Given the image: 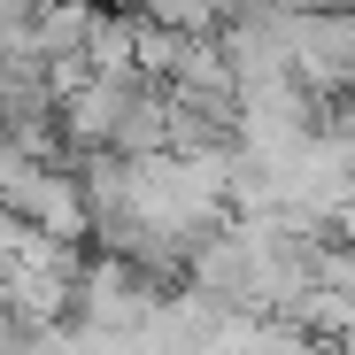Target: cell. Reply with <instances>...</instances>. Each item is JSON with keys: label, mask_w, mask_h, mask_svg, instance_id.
Here are the masks:
<instances>
[{"label": "cell", "mask_w": 355, "mask_h": 355, "mask_svg": "<svg viewBox=\"0 0 355 355\" xmlns=\"http://www.w3.org/2000/svg\"><path fill=\"white\" fill-rule=\"evenodd\" d=\"M201 8H209L216 24H232V16H240V0H201Z\"/></svg>", "instance_id": "obj_1"}, {"label": "cell", "mask_w": 355, "mask_h": 355, "mask_svg": "<svg viewBox=\"0 0 355 355\" xmlns=\"http://www.w3.org/2000/svg\"><path fill=\"white\" fill-rule=\"evenodd\" d=\"M85 8H101V0H85Z\"/></svg>", "instance_id": "obj_2"}]
</instances>
